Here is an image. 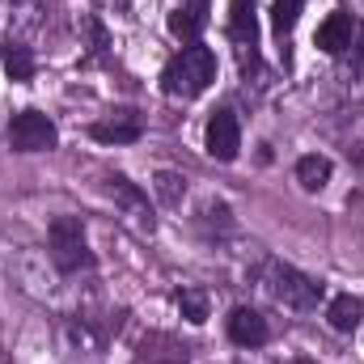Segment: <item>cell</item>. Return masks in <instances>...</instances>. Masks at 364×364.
<instances>
[{"label": "cell", "instance_id": "cell-1", "mask_svg": "<svg viewBox=\"0 0 364 364\" xmlns=\"http://www.w3.org/2000/svg\"><path fill=\"white\" fill-rule=\"evenodd\" d=\"M216 81V55L208 47H182L161 73V90L170 97H199Z\"/></svg>", "mask_w": 364, "mask_h": 364}, {"label": "cell", "instance_id": "cell-2", "mask_svg": "<svg viewBox=\"0 0 364 364\" xmlns=\"http://www.w3.org/2000/svg\"><path fill=\"white\" fill-rule=\"evenodd\" d=\"M51 259H55L64 272H81V267H90L93 263L90 246H85V229H81L77 216H60V220H51Z\"/></svg>", "mask_w": 364, "mask_h": 364}, {"label": "cell", "instance_id": "cell-3", "mask_svg": "<svg viewBox=\"0 0 364 364\" xmlns=\"http://www.w3.org/2000/svg\"><path fill=\"white\" fill-rule=\"evenodd\" d=\"M272 296L279 301V305H288V309H314V305L326 296V288H322L318 279L301 275L296 267L275 263L272 267Z\"/></svg>", "mask_w": 364, "mask_h": 364}, {"label": "cell", "instance_id": "cell-4", "mask_svg": "<svg viewBox=\"0 0 364 364\" xmlns=\"http://www.w3.org/2000/svg\"><path fill=\"white\" fill-rule=\"evenodd\" d=\"M55 123L43 114V110H21V114H13V123H9V144L17 149V153H43V149H55Z\"/></svg>", "mask_w": 364, "mask_h": 364}, {"label": "cell", "instance_id": "cell-5", "mask_svg": "<svg viewBox=\"0 0 364 364\" xmlns=\"http://www.w3.org/2000/svg\"><path fill=\"white\" fill-rule=\"evenodd\" d=\"M242 149V127H237V114L233 110H216L208 119V153L216 161H233Z\"/></svg>", "mask_w": 364, "mask_h": 364}, {"label": "cell", "instance_id": "cell-6", "mask_svg": "<svg viewBox=\"0 0 364 364\" xmlns=\"http://www.w3.org/2000/svg\"><path fill=\"white\" fill-rule=\"evenodd\" d=\"M90 136L102 140V144H136L144 136V119L136 110H114V114H106V119L93 123Z\"/></svg>", "mask_w": 364, "mask_h": 364}, {"label": "cell", "instance_id": "cell-7", "mask_svg": "<svg viewBox=\"0 0 364 364\" xmlns=\"http://www.w3.org/2000/svg\"><path fill=\"white\" fill-rule=\"evenodd\" d=\"M267 335H272V331H267V318H263L259 309H246V305H242V309L229 314V339H233V343H242V348H263Z\"/></svg>", "mask_w": 364, "mask_h": 364}, {"label": "cell", "instance_id": "cell-8", "mask_svg": "<svg viewBox=\"0 0 364 364\" xmlns=\"http://www.w3.org/2000/svg\"><path fill=\"white\" fill-rule=\"evenodd\" d=\"M208 26V0H182L178 9L170 13V34L182 43H195Z\"/></svg>", "mask_w": 364, "mask_h": 364}, {"label": "cell", "instance_id": "cell-9", "mask_svg": "<svg viewBox=\"0 0 364 364\" xmlns=\"http://www.w3.org/2000/svg\"><path fill=\"white\" fill-rule=\"evenodd\" d=\"M352 43H356V26H352L348 13H331V17L318 26V47H322L326 55H343Z\"/></svg>", "mask_w": 364, "mask_h": 364}, {"label": "cell", "instance_id": "cell-10", "mask_svg": "<svg viewBox=\"0 0 364 364\" xmlns=\"http://www.w3.org/2000/svg\"><path fill=\"white\" fill-rule=\"evenodd\" d=\"M229 34H233L237 43H255V38H259L255 0H233V4H229Z\"/></svg>", "mask_w": 364, "mask_h": 364}, {"label": "cell", "instance_id": "cell-11", "mask_svg": "<svg viewBox=\"0 0 364 364\" xmlns=\"http://www.w3.org/2000/svg\"><path fill=\"white\" fill-rule=\"evenodd\" d=\"M326 318H331V326L335 331H356L360 326V318H364V301L360 296H352V292H343V296H335L331 301V309H326Z\"/></svg>", "mask_w": 364, "mask_h": 364}, {"label": "cell", "instance_id": "cell-12", "mask_svg": "<svg viewBox=\"0 0 364 364\" xmlns=\"http://www.w3.org/2000/svg\"><path fill=\"white\" fill-rule=\"evenodd\" d=\"M326 178H331V161H326V157L309 153V157H301V161H296V182H301L305 191H322Z\"/></svg>", "mask_w": 364, "mask_h": 364}, {"label": "cell", "instance_id": "cell-13", "mask_svg": "<svg viewBox=\"0 0 364 364\" xmlns=\"http://www.w3.org/2000/svg\"><path fill=\"white\" fill-rule=\"evenodd\" d=\"M301 9H305V0H275V9H272L275 34H288V30L301 21Z\"/></svg>", "mask_w": 364, "mask_h": 364}, {"label": "cell", "instance_id": "cell-14", "mask_svg": "<svg viewBox=\"0 0 364 364\" xmlns=\"http://www.w3.org/2000/svg\"><path fill=\"white\" fill-rule=\"evenodd\" d=\"M4 68H9L13 81H30V77H34V60H30L26 47H9V51H4Z\"/></svg>", "mask_w": 364, "mask_h": 364}, {"label": "cell", "instance_id": "cell-15", "mask_svg": "<svg viewBox=\"0 0 364 364\" xmlns=\"http://www.w3.org/2000/svg\"><path fill=\"white\" fill-rule=\"evenodd\" d=\"M178 305H182V318H186V322H195V326L208 322V296H203L199 288H186L178 296Z\"/></svg>", "mask_w": 364, "mask_h": 364}, {"label": "cell", "instance_id": "cell-16", "mask_svg": "<svg viewBox=\"0 0 364 364\" xmlns=\"http://www.w3.org/2000/svg\"><path fill=\"white\" fill-rule=\"evenodd\" d=\"M157 195H161L166 203H178L182 199V178L178 174H157Z\"/></svg>", "mask_w": 364, "mask_h": 364}, {"label": "cell", "instance_id": "cell-17", "mask_svg": "<svg viewBox=\"0 0 364 364\" xmlns=\"http://www.w3.org/2000/svg\"><path fill=\"white\" fill-rule=\"evenodd\" d=\"M352 47H356V73L364 77V26L356 30V43H352Z\"/></svg>", "mask_w": 364, "mask_h": 364}]
</instances>
